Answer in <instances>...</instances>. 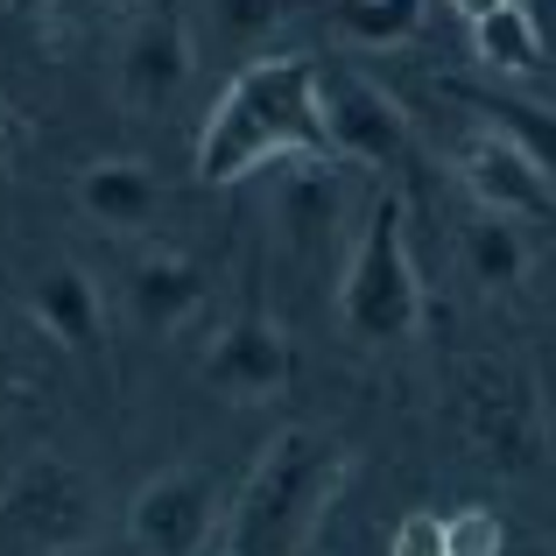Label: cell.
<instances>
[{"instance_id":"obj_1","label":"cell","mask_w":556,"mask_h":556,"mask_svg":"<svg viewBox=\"0 0 556 556\" xmlns=\"http://www.w3.org/2000/svg\"><path fill=\"white\" fill-rule=\"evenodd\" d=\"M325 64L317 56H261L218 92L198 135V184H247L268 163H339L325 127Z\"/></svg>"},{"instance_id":"obj_2","label":"cell","mask_w":556,"mask_h":556,"mask_svg":"<svg viewBox=\"0 0 556 556\" xmlns=\"http://www.w3.org/2000/svg\"><path fill=\"white\" fill-rule=\"evenodd\" d=\"M345 479H353V451L331 430H275L247 472L240 501L226 507L218 543H232L240 556H303L325 529V515L339 507Z\"/></svg>"},{"instance_id":"obj_3","label":"cell","mask_w":556,"mask_h":556,"mask_svg":"<svg viewBox=\"0 0 556 556\" xmlns=\"http://www.w3.org/2000/svg\"><path fill=\"white\" fill-rule=\"evenodd\" d=\"M422 317H430V303H422L416 254H408V212L402 198H380L339 268V325L367 345H388L416 339Z\"/></svg>"},{"instance_id":"obj_4","label":"cell","mask_w":556,"mask_h":556,"mask_svg":"<svg viewBox=\"0 0 556 556\" xmlns=\"http://www.w3.org/2000/svg\"><path fill=\"white\" fill-rule=\"evenodd\" d=\"M458 422H465L479 458L507 465V472H529L535 451H543L535 380L521 367H507V359H472V367H458Z\"/></svg>"},{"instance_id":"obj_5","label":"cell","mask_w":556,"mask_h":556,"mask_svg":"<svg viewBox=\"0 0 556 556\" xmlns=\"http://www.w3.org/2000/svg\"><path fill=\"white\" fill-rule=\"evenodd\" d=\"M0 521H8L22 543H36V549H71V543L92 535L99 493H92V479H85L71 458L42 451V458L14 465V479L0 486Z\"/></svg>"},{"instance_id":"obj_6","label":"cell","mask_w":556,"mask_h":556,"mask_svg":"<svg viewBox=\"0 0 556 556\" xmlns=\"http://www.w3.org/2000/svg\"><path fill=\"white\" fill-rule=\"evenodd\" d=\"M190 78H198V36L184 22V0H149L121 42V106L169 113Z\"/></svg>"},{"instance_id":"obj_7","label":"cell","mask_w":556,"mask_h":556,"mask_svg":"<svg viewBox=\"0 0 556 556\" xmlns=\"http://www.w3.org/2000/svg\"><path fill=\"white\" fill-rule=\"evenodd\" d=\"M212 529H226V515H218L212 472H198V465H169L127 501V535L141 556H204Z\"/></svg>"},{"instance_id":"obj_8","label":"cell","mask_w":556,"mask_h":556,"mask_svg":"<svg viewBox=\"0 0 556 556\" xmlns=\"http://www.w3.org/2000/svg\"><path fill=\"white\" fill-rule=\"evenodd\" d=\"M289 339L268 311H240L218 325L212 353H204V388L218 402H275L289 388Z\"/></svg>"},{"instance_id":"obj_9","label":"cell","mask_w":556,"mask_h":556,"mask_svg":"<svg viewBox=\"0 0 556 556\" xmlns=\"http://www.w3.org/2000/svg\"><path fill=\"white\" fill-rule=\"evenodd\" d=\"M317 99H325V127H331L339 163H394L408 149V113L367 71H325Z\"/></svg>"},{"instance_id":"obj_10","label":"cell","mask_w":556,"mask_h":556,"mask_svg":"<svg viewBox=\"0 0 556 556\" xmlns=\"http://www.w3.org/2000/svg\"><path fill=\"white\" fill-rule=\"evenodd\" d=\"M458 184L472 190L479 212H501V218H556V184L501 135V127H486V135H472L458 149Z\"/></svg>"},{"instance_id":"obj_11","label":"cell","mask_w":556,"mask_h":556,"mask_svg":"<svg viewBox=\"0 0 556 556\" xmlns=\"http://www.w3.org/2000/svg\"><path fill=\"white\" fill-rule=\"evenodd\" d=\"M204 303H212V275L184 254H149L127 268V325L149 339H177Z\"/></svg>"},{"instance_id":"obj_12","label":"cell","mask_w":556,"mask_h":556,"mask_svg":"<svg viewBox=\"0 0 556 556\" xmlns=\"http://www.w3.org/2000/svg\"><path fill=\"white\" fill-rule=\"evenodd\" d=\"M28 317L42 325V339H56L78 359L106 353V303H99V282L78 268V261H56V268L42 275L36 296H28Z\"/></svg>"},{"instance_id":"obj_13","label":"cell","mask_w":556,"mask_h":556,"mask_svg":"<svg viewBox=\"0 0 556 556\" xmlns=\"http://www.w3.org/2000/svg\"><path fill=\"white\" fill-rule=\"evenodd\" d=\"M78 212L106 232H149L155 212H163V184L135 155H99V163L78 169Z\"/></svg>"},{"instance_id":"obj_14","label":"cell","mask_w":556,"mask_h":556,"mask_svg":"<svg viewBox=\"0 0 556 556\" xmlns=\"http://www.w3.org/2000/svg\"><path fill=\"white\" fill-rule=\"evenodd\" d=\"M472 106L486 113V127H501L521 155L556 184V113L535 106V99H515V92H472Z\"/></svg>"},{"instance_id":"obj_15","label":"cell","mask_w":556,"mask_h":556,"mask_svg":"<svg viewBox=\"0 0 556 556\" xmlns=\"http://www.w3.org/2000/svg\"><path fill=\"white\" fill-rule=\"evenodd\" d=\"M472 50H479V64L507 71V78H529V71H543V28H535V14L515 0V8L472 22Z\"/></svg>"},{"instance_id":"obj_16","label":"cell","mask_w":556,"mask_h":556,"mask_svg":"<svg viewBox=\"0 0 556 556\" xmlns=\"http://www.w3.org/2000/svg\"><path fill=\"white\" fill-rule=\"evenodd\" d=\"M465 261L486 289H515L529 275V240H521V218H501V212H479L465 226Z\"/></svg>"},{"instance_id":"obj_17","label":"cell","mask_w":556,"mask_h":556,"mask_svg":"<svg viewBox=\"0 0 556 556\" xmlns=\"http://www.w3.org/2000/svg\"><path fill=\"white\" fill-rule=\"evenodd\" d=\"M339 218V163H303L282 190V226L296 240H325Z\"/></svg>"},{"instance_id":"obj_18","label":"cell","mask_w":556,"mask_h":556,"mask_svg":"<svg viewBox=\"0 0 556 556\" xmlns=\"http://www.w3.org/2000/svg\"><path fill=\"white\" fill-rule=\"evenodd\" d=\"M296 8L303 0H204V28L218 50H247V42H268Z\"/></svg>"},{"instance_id":"obj_19","label":"cell","mask_w":556,"mask_h":556,"mask_svg":"<svg viewBox=\"0 0 556 556\" xmlns=\"http://www.w3.org/2000/svg\"><path fill=\"white\" fill-rule=\"evenodd\" d=\"M422 8L430 0H339V28L367 50H388V42H408L422 28Z\"/></svg>"},{"instance_id":"obj_20","label":"cell","mask_w":556,"mask_h":556,"mask_svg":"<svg viewBox=\"0 0 556 556\" xmlns=\"http://www.w3.org/2000/svg\"><path fill=\"white\" fill-rule=\"evenodd\" d=\"M444 549L451 556H507L501 515H493V507H479V501L451 507V515H444Z\"/></svg>"},{"instance_id":"obj_21","label":"cell","mask_w":556,"mask_h":556,"mask_svg":"<svg viewBox=\"0 0 556 556\" xmlns=\"http://www.w3.org/2000/svg\"><path fill=\"white\" fill-rule=\"evenodd\" d=\"M388 556H451L444 549V515H430V507L402 515V521H394V535H388Z\"/></svg>"},{"instance_id":"obj_22","label":"cell","mask_w":556,"mask_h":556,"mask_svg":"<svg viewBox=\"0 0 556 556\" xmlns=\"http://www.w3.org/2000/svg\"><path fill=\"white\" fill-rule=\"evenodd\" d=\"M14 149H22V113L0 99V163H14Z\"/></svg>"},{"instance_id":"obj_23","label":"cell","mask_w":556,"mask_h":556,"mask_svg":"<svg viewBox=\"0 0 556 556\" xmlns=\"http://www.w3.org/2000/svg\"><path fill=\"white\" fill-rule=\"evenodd\" d=\"M451 8L465 14V22H486V14H501V8H515V0H451Z\"/></svg>"},{"instance_id":"obj_24","label":"cell","mask_w":556,"mask_h":556,"mask_svg":"<svg viewBox=\"0 0 556 556\" xmlns=\"http://www.w3.org/2000/svg\"><path fill=\"white\" fill-rule=\"evenodd\" d=\"M14 402V359H8V339H0V408Z\"/></svg>"},{"instance_id":"obj_25","label":"cell","mask_w":556,"mask_h":556,"mask_svg":"<svg viewBox=\"0 0 556 556\" xmlns=\"http://www.w3.org/2000/svg\"><path fill=\"white\" fill-rule=\"evenodd\" d=\"M0 8H14V14H36V8H50V0H0Z\"/></svg>"},{"instance_id":"obj_26","label":"cell","mask_w":556,"mask_h":556,"mask_svg":"<svg viewBox=\"0 0 556 556\" xmlns=\"http://www.w3.org/2000/svg\"><path fill=\"white\" fill-rule=\"evenodd\" d=\"M204 556H240V549H232V543H212V549H204Z\"/></svg>"},{"instance_id":"obj_27","label":"cell","mask_w":556,"mask_h":556,"mask_svg":"<svg viewBox=\"0 0 556 556\" xmlns=\"http://www.w3.org/2000/svg\"><path fill=\"white\" fill-rule=\"evenodd\" d=\"M85 8H127V0H85Z\"/></svg>"}]
</instances>
